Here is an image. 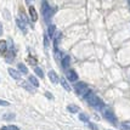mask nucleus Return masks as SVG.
Here are the masks:
<instances>
[{
  "instance_id": "f257e3e1",
  "label": "nucleus",
  "mask_w": 130,
  "mask_h": 130,
  "mask_svg": "<svg viewBox=\"0 0 130 130\" xmlns=\"http://www.w3.org/2000/svg\"><path fill=\"white\" fill-rule=\"evenodd\" d=\"M84 99L86 100V102L89 103V106H91V107H94V108H100V109H101V107L103 106L102 100L99 96H96L91 90L85 95Z\"/></svg>"
},
{
  "instance_id": "f03ea898",
  "label": "nucleus",
  "mask_w": 130,
  "mask_h": 130,
  "mask_svg": "<svg viewBox=\"0 0 130 130\" xmlns=\"http://www.w3.org/2000/svg\"><path fill=\"white\" fill-rule=\"evenodd\" d=\"M101 113L102 116L105 117V118L107 119L108 122H111V123H113V124H117V117L114 116V112L112 111V108L108 107V106H102L101 107Z\"/></svg>"
},
{
  "instance_id": "7ed1b4c3",
  "label": "nucleus",
  "mask_w": 130,
  "mask_h": 130,
  "mask_svg": "<svg viewBox=\"0 0 130 130\" xmlns=\"http://www.w3.org/2000/svg\"><path fill=\"white\" fill-rule=\"evenodd\" d=\"M41 11H43V16L45 18V21H50V18L54 16V13H55V10L49 6V4L46 3L45 0H43V4H41Z\"/></svg>"
},
{
  "instance_id": "20e7f679",
  "label": "nucleus",
  "mask_w": 130,
  "mask_h": 130,
  "mask_svg": "<svg viewBox=\"0 0 130 130\" xmlns=\"http://www.w3.org/2000/svg\"><path fill=\"white\" fill-rule=\"evenodd\" d=\"M74 90H75V92H77L79 96L84 97L85 95L90 91V89H89V86H88L86 83H84V82H78L77 84L74 85Z\"/></svg>"
},
{
  "instance_id": "39448f33",
  "label": "nucleus",
  "mask_w": 130,
  "mask_h": 130,
  "mask_svg": "<svg viewBox=\"0 0 130 130\" xmlns=\"http://www.w3.org/2000/svg\"><path fill=\"white\" fill-rule=\"evenodd\" d=\"M66 77H67V79L69 82H77L78 80V74L73 69H68L67 73H66Z\"/></svg>"
},
{
  "instance_id": "423d86ee",
  "label": "nucleus",
  "mask_w": 130,
  "mask_h": 130,
  "mask_svg": "<svg viewBox=\"0 0 130 130\" xmlns=\"http://www.w3.org/2000/svg\"><path fill=\"white\" fill-rule=\"evenodd\" d=\"M47 77H49V79H50V82L52 83V84H57L58 83V75H57V73L55 72V71H49V73H47Z\"/></svg>"
},
{
  "instance_id": "0eeeda50",
  "label": "nucleus",
  "mask_w": 130,
  "mask_h": 130,
  "mask_svg": "<svg viewBox=\"0 0 130 130\" xmlns=\"http://www.w3.org/2000/svg\"><path fill=\"white\" fill-rule=\"evenodd\" d=\"M16 23H17V26H18V28L21 29L22 32L26 33V30H27V24H26V21H24L23 18H16Z\"/></svg>"
},
{
  "instance_id": "6e6552de",
  "label": "nucleus",
  "mask_w": 130,
  "mask_h": 130,
  "mask_svg": "<svg viewBox=\"0 0 130 130\" xmlns=\"http://www.w3.org/2000/svg\"><path fill=\"white\" fill-rule=\"evenodd\" d=\"M13 57H15V52H13V49H10L5 54V61L9 63H11L13 61Z\"/></svg>"
},
{
  "instance_id": "1a4fd4ad",
  "label": "nucleus",
  "mask_w": 130,
  "mask_h": 130,
  "mask_svg": "<svg viewBox=\"0 0 130 130\" xmlns=\"http://www.w3.org/2000/svg\"><path fill=\"white\" fill-rule=\"evenodd\" d=\"M29 15H30V20L33 21V22H35L37 20H38V13H37V11H35V9H34V6H29Z\"/></svg>"
},
{
  "instance_id": "9d476101",
  "label": "nucleus",
  "mask_w": 130,
  "mask_h": 130,
  "mask_svg": "<svg viewBox=\"0 0 130 130\" xmlns=\"http://www.w3.org/2000/svg\"><path fill=\"white\" fill-rule=\"evenodd\" d=\"M10 47H7V43H6L5 40H0V52L3 54V55H5L6 52L9 51Z\"/></svg>"
},
{
  "instance_id": "9b49d317",
  "label": "nucleus",
  "mask_w": 130,
  "mask_h": 130,
  "mask_svg": "<svg viewBox=\"0 0 130 130\" xmlns=\"http://www.w3.org/2000/svg\"><path fill=\"white\" fill-rule=\"evenodd\" d=\"M9 73H10V75H11L13 79L18 80L20 78H21V74H20V72L18 71H16V69H13V68H9Z\"/></svg>"
},
{
  "instance_id": "f8f14e48",
  "label": "nucleus",
  "mask_w": 130,
  "mask_h": 130,
  "mask_svg": "<svg viewBox=\"0 0 130 130\" xmlns=\"http://www.w3.org/2000/svg\"><path fill=\"white\" fill-rule=\"evenodd\" d=\"M21 85H22V88H23V89L28 90L29 92H30V94H34V92H35V89H34L35 86H30V85H29L28 83H26V82H23V83H22Z\"/></svg>"
},
{
  "instance_id": "ddd939ff",
  "label": "nucleus",
  "mask_w": 130,
  "mask_h": 130,
  "mask_svg": "<svg viewBox=\"0 0 130 130\" xmlns=\"http://www.w3.org/2000/svg\"><path fill=\"white\" fill-rule=\"evenodd\" d=\"M17 68H18V71H20L21 73H23V74H27V73H28V68L26 67V64H24V63L20 62L18 64H17Z\"/></svg>"
},
{
  "instance_id": "4468645a",
  "label": "nucleus",
  "mask_w": 130,
  "mask_h": 130,
  "mask_svg": "<svg viewBox=\"0 0 130 130\" xmlns=\"http://www.w3.org/2000/svg\"><path fill=\"white\" fill-rule=\"evenodd\" d=\"M69 64H71V57H69V56H64L62 58V67L66 69V68L69 67Z\"/></svg>"
},
{
  "instance_id": "2eb2a0df",
  "label": "nucleus",
  "mask_w": 130,
  "mask_h": 130,
  "mask_svg": "<svg viewBox=\"0 0 130 130\" xmlns=\"http://www.w3.org/2000/svg\"><path fill=\"white\" fill-rule=\"evenodd\" d=\"M55 30H56V27L54 26V24H50L49 26V29H47V35L54 39V37H55Z\"/></svg>"
},
{
  "instance_id": "dca6fc26",
  "label": "nucleus",
  "mask_w": 130,
  "mask_h": 130,
  "mask_svg": "<svg viewBox=\"0 0 130 130\" xmlns=\"http://www.w3.org/2000/svg\"><path fill=\"white\" fill-rule=\"evenodd\" d=\"M67 109H68V112H71V113H77V112H79V107L75 106V105H68Z\"/></svg>"
},
{
  "instance_id": "f3484780",
  "label": "nucleus",
  "mask_w": 130,
  "mask_h": 130,
  "mask_svg": "<svg viewBox=\"0 0 130 130\" xmlns=\"http://www.w3.org/2000/svg\"><path fill=\"white\" fill-rule=\"evenodd\" d=\"M34 69V73L37 74L38 77H40V78H44V72H43V69L40 67H38V66H35V67H33Z\"/></svg>"
},
{
  "instance_id": "a211bd4d",
  "label": "nucleus",
  "mask_w": 130,
  "mask_h": 130,
  "mask_svg": "<svg viewBox=\"0 0 130 130\" xmlns=\"http://www.w3.org/2000/svg\"><path fill=\"white\" fill-rule=\"evenodd\" d=\"M29 83L33 85V86H35V88H38V86H39V80L37 79L34 75H30V77H29Z\"/></svg>"
},
{
  "instance_id": "6ab92c4d",
  "label": "nucleus",
  "mask_w": 130,
  "mask_h": 130,
  "mask_svg": "<svg viewBox=\"0 0 130 130\" xmlns=\"http://www.w3.org/2000/svg\"><path fill=\"white\" fill-rule=\"evenodd\" d=\"M61 85H62V86H63V88H64V89H66L67 91H71V86L68 85L67 80H66V78H64V77H62V78H61Z\"/></svg>"
},
{
  "instance_id": "aec40b11",
  "label": "nucleus",
  "mask_w": 130,
  "mask_h": 130,
  "mask_svg": "<svg viewBox=\"0 0 130 130\" xmlns=\"http://www.w3.org/2000/svg\"><path fill=\"white\" fill-rule=\"evenodd\" d=\"M15 117H16V116L13 113H6L3 116V119H4V120H13Z\"/></svg>"
},
{
  "instance_id": "412c9836",
  "label": "nucleus",
  "mask_w": 130,
  "mask_h": 130,
  "mask_svg": "<svg viewBox=\"0 0 130 130\" xmlns=\"http://www.w3.org/2000/svg\"><path fill=\"white\" fill-rule=\"evenodd\" d=\"M0 130H20V129L16 125H5V126H1Z\"/></svg>"
},
{
  "instance_id": "4be33fe9",
  "label": "nucleus",
  "mask_w": 130,
  "mask_h": 130,
  "mask_svg": "<svg viewBox=\"0 0 130 130\" xmlns=\"http://www.w3.org/2000/svg\"><path fill=\"white\" fill-rule=\"evenodd\" d=\"M79 119L82 120V122H84V123H89V122H90V120H89V117H88L85 113H80L79 114Z\"/></svg>"
},
{
  "instance_id": "5701e85b",
  "label": "nucleus",
  "mask_w": 130,
  "mask_h": 130,
  "mask_svg": "<svg viewBox=\"0 0 130 130\" xmlns=\"http://www.w3.org/2000/svg\"><path fill=\"white\" fill-rule=\"evenodd\" d=\"M44 45H45V47H49V45H50V43H49V37H47V34H44Z\"/></svg>"
},
{
  "instance_id": "b1692460",
  "label": "nucleus",
  "mask_w": 130,
  "mask_h": 130,
  "mask_svg": "<svg viewBox=\"0 0 130 130\" xmlns=\"http://www.w3.org/2000/svg\"><path fill=\"white\" fill-rule=\"evenodd\" d=\"M122 130H130V123H123L120 125Z\"/></svg>"
},
{
  "instance_id": "393cba45",
  "label": "nucleus",
  "mask_w": 130,
  "mask_h": 130,
  "mask_svg": "<svg viewBox=\"0 0 130 130\" xmlns=\"http://www.w3.org/2000/svg\"><path fill=\"white\" fill-rule=\"evenodd\" d=\"M88 125H89V128H90V129H92V130H99V128L96 126V124H94V123H91V122H89V123H88Z\"/></svg>"
},
{
  "instance_id": "a878e982",
  "label": "nucleus",
  "mask_w": 130,
  "mask_h": 130,
  "mask_svg": "<svg viewBox=\"0 0 130 130\" xmlns=\"http://www.w3.org/2000/svg\"><path fill=\"white\" fill-rule=\"evenodd\" d=\"M0 106H10V103L7 101H5V100H1L0 99Z\"/></svg>"
},
{
  "instance_id": "bb28decb",
  "label": "nucleus",
  "mask_w": 130,
  "mask_h": 130,
  "mask_svg": "<svg viewBox=\"0 0 130 130\" xmlns=\"http://www.w3.org/2000/svg\"><path fill=\"white\" fill-rule=\"evenodd\" d=\"M45 96L47 97V99H52V94H51V92H49V91H46V92H45Z\"/></svg>"
},
{
  "instance_id": "cd10ccee",
  "label": "nucleus",
  "mask_w": 130,
  "mask_h": 130,
  "mask_svg": "<svg viewBox=\"0 0 130 130\" xmlns=\"http://www.w3.org/2000/svg\"><path fill=\"white\" fill-rule=\"evenodd\" d=\"M3 35V24H1V22H0V37Z\"/></svg>"
},
{
  "instance_id": "c85d7f7f",
  "label": "nucleus",
  "mask_w": 130,
  "mask_h": 130,
  "mask_svg": "<svg viewBox=\"0 0 130 130\" xmlns=\"http://www.w3.org/2000/svg\"><path fill=\"white\" fill-rule=\"evenodd\" d=\"M129 4H130V0H129Z\"/></svg>"
}]
</instances>
